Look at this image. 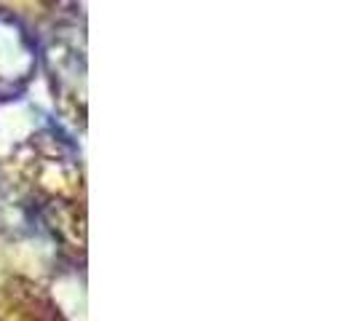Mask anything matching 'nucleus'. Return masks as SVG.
<instances>
[{"label": "nucleus", "instance_id": "nucleus-1", "mask_svg": "<svg viewBox=\"0 0 356 321\" xmlns=\"http://www.w3.org/2000/svg\"><path fill=\"white\" fill-rule=\"evenodd\" d=\"M33 67V51L24 33L11 19L0 17V78L22 81Z\"/></svg>", "mask_w": 356, "mask_h": 321}]
</instances>
